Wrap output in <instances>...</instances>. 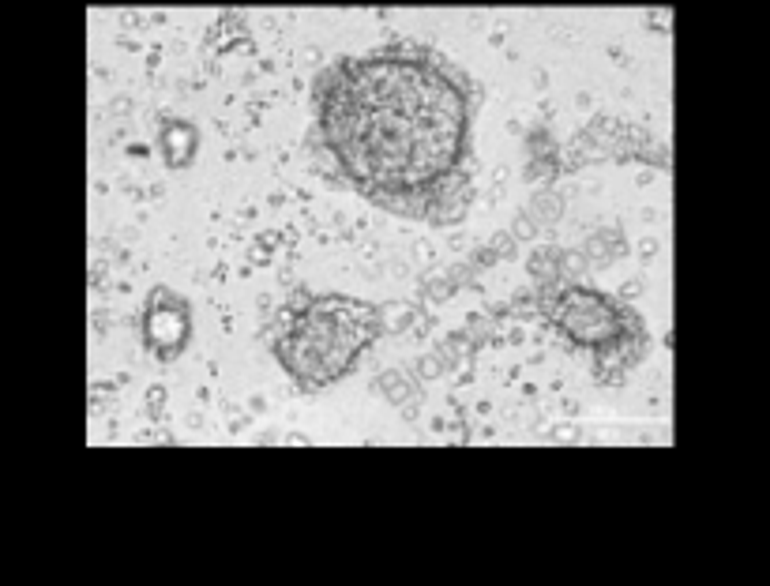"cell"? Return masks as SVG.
<instances>
[{
    "label": "cell",
    "mask_w": 770,
    "mask_h": 586,
    "mask_svg": "<svg viewBox=\"0 0 770 586\" xmlns=\"http://www.w3.org/2000/svg\"><path fill=\"white\" fill-rule=\"evenodd\" d=\"M474 83L421 46L346 57L316 83V128L350 185L391 215L455 222L470 203Z\"/></svg>",
    "instance_id": "6da1fadb"
},
{
    "label": "cell",
    "mask_w": 770,
    "mask_h": 586,
    "mask_svg": "<svg viewBox=\"0 0 770 586\" xmlns=\"http://www.w3.org/2000/svg\"><path fill=\"white\" fill-rule=\"evenodd\" d=\"M380 331L372 305L350 297H316L305 309H293L275 339L278 361L308 391L342 380L357 365Z\"/></svg>",
    "instance_id": "7a4b0ae2"
},
{
    "label": "cell",
    "mask_w": 770,
    "mask_h": 586,
    "mask_svg": "<svg viewBox=\"0 0 770 586\" xmlns=\"http://www.w3.org/2000/svg\"><path fill=\"white\" fill-rule=\"evenodd\" d=\"M556 324L564 327L579 346L609 350L616 342H624V324H632V316L620 305H613L609 297H601V293L568 290L560 293Z\"/></svg>",
    "instance_id": "3957f363"
},
{
    "label": "cell",
    "mask_w": 770,
    "mask_h": 586,
    "mask_svg": "<svg viewBox=\"0 0 770 586\" xmlns=\"http://www.w3.org/2000/svg\"><path fill=\"white\" fill-rule=\"evenodd\" d=\"M143 324H147V342H151L162 357H173L188 339V312L170 293H154Z\"/></svg>",
    "instance_id": "277c9868"
}]
</instances>
